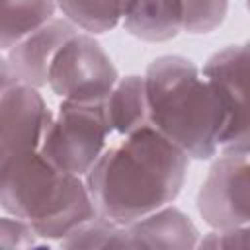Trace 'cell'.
Segmentation results:
<instances>
[{
    "mask_svg": "<svg viewBox=\"0 0 250 250\" xmlns=\"http://www.w3.org/2000/svg\"><path fill=\"white\" fill-rule=\"evenodd\" d=\"M188 166V154L148 125L105 146L84 184L96 215L127 227L172 203L182 191Z\"/></svg>",
    "mask_w": 250,
    "mask_h": 250,
    "instance_id": "1",
    "label": "cell"
},
{
    "mask_svg": "<svg viewBox=\"0 0 250 250\" xmlns=\"http://www.w3.org/2000/svg\"><path fill=\"white\" fill-rule=\"evenodd\" d=\"M148 125L188 158L209 160L225 127L223 105L201 70L186 57L154 59L145 74Z\"/></svg>",
    "mask_w": 250,
    "mask_h": 250,
    "instance_id": "2",
    "label": "cell"
},
{
    "mask_svg": "<svg viewBox=\"0 0 250 250\" xmlns=\"http://www.w3.org/2000/svg\"><path fill=\"white\" fill-rule=\"evenodd\" d=\"M0 207L29 223L45 240H61L96 217L84 180L57 170L39 150L12 156L0 166Z\"/></svg>",
    "mask_w": 250,
    "mask_h": 250,
    "instance_id": "3",
    "label": "cell"
},
{
    "mask_svg": "<svg viewBox=\"0 0 250 250\" xmlns=\"http://www.w3.org/2000/svg\"><path fill=\"white\" fill-rule=\"evenodd\" d=\"M107 98V96H105ZM104 100H62L47 123L39 154L57 170L84 178L107 146L111 127Z\"/></svg>",
    "mask_w": 250,
    "mask_h": 250,
    "instance_id": "4",
    "label": "cell"
},
{
    "mask_svg": "<svg viewBox=\"0 0 250 250\" xmlns=\"http://www.w3.org/2000/svg\"><path fill=\"white\" fill-rule=\"evenodd\" d=\"M119 80L102 45L90 35L76 31L55 55L47 84L61 100H104Z\"/></svg>",
    "mask_w": 250,
    "mask_h": 250,
    "instance_id": "5",
    "label": "cell"
},
{
    "mask_svg": "<svg viewBox=\"0 0 250 250\" xmlns=\"http://www.w3.org/2000/svg\"><path fill=\"white\" fill-rule=\"evenodd\" d=\"M197 211L213 229L246 227L250 219L248 152L223 150L197 193Z\"/></svg>",
    "mask_w": 250,
    "mask_h": 250,
    "instance_id": "6",
    "label": "cell"
},
{
    "mask_svg": "<svg viewBox=\"0 0 250 250\" xmlns=\"http://www.w3.org/2000/svg\"><path fill=\"white\" fill-rule=\"evenodd\" d=\"M246 64L248 47L230 45L211 55L201 70L203 78L217 94L223 111L225 127L219 141L221 150L248 152V105H246Z\"/></svg>",
    "mask_w": 250,
    "mask_h": 250,
    "instance_id": "7",
    "label": "cell"
},
{
    "mask_svg": "<svg viewBox=\"0 0 250 250\" xmlns=\"http://www.w3.org/2000/svg\"><path fill=\"white\" fill-rule=\"evenodd\" d=\"M51 117L37 88L12 84L0 96V166L12 156L37 150Z\"/></svg>",
    "mask_w": 250,
    "mask_h": 250,
    "instance_id": "8",
    "label": "cell"
},
{
    "mask_svg": "<svg viewBox=\"0 0 250 250\" xmlns=\"http://www.w3.org/2000/svg\"><path fill=\"white\" fill-rule=\"evenodd\" d=\"M76 31L78 27L72 25L68 20L51 18L41 27L23 37L20 43L10 47L6 61L18 82L33 88L47 86V74L55 55Z\"/></svg>",
    "mask_w": 250,
    "mask_h": 250,
    "instance_id": "9",
    "label": "cell"
},
{
    "mask_svg": "<svg viewBox=\"0 0 250 250\" xmlns=\"http://www.w3.org/2000/svg\"><path fill=\"white\" fill-rule=\"evenodd\" d=\"M199 230L191 219L170 203L123 227V248H195Z\"/></svg>",
    "mask_w": 250,
    "mask_h": 250,
    "instance_id": "10",
    "label": "cell"
},
{
    "mask_svg": "<svg viewBox=\"0 0 250 250\" xmlns=\"http://www.w3.org/2000/svg\"><path fill=\"white\" fill-rule=\"evenodd\" d=\"M123 27L150 43L176 37L182 31V12L178 0H129L123 14Z\"/></svg>",
    "mask_w": 250,
    "mask_h": 250,
    "instance_id": "11",
    "label": "cell"
},
{
    "mask_svg": "<svg viewBox=\"0 0 250 250\" xmlns=\"http://www.w3.org/2000/svg\"><path fill=\"white\" fill-rule=\"evenodd\" d=\"M105 115L111 133L125 137L137 129L148 127V102L145 76H125L115 82L105 98Z\"/></svg>",
    "mask_w": 250,
    "mask_h": 250,
    "instance_id": "12",
    "label": "cell"
},
{
    "mask_svg": "<svg viewBox=\"0 0 250 250\" xmlns=\"http://www.w3.org/2000/svg\"><path fill=\"white\" fill-rule=\"evenodd\" d=\"M55 0H0V51H8L55 14Z\"/></svg>",
    "mask_w": 250,
    "mask_h": 250,
    "instance_id": "13",
    "label": "cell"
},
{
    "mask_svg": "<svg viewBox=\"0 0 250 250\" xmlns=\"http://www.w3.org/2000/svg\"><path fill=\"white\" fill-rule=\"evenodd\" d=\"M64 20L78 29L98 35L111 31L127 10L129 0H55Z\"/></svg>",
    "mask_w": 250,
    "mask_h": 250,
    "instance_id": "14",
    "label": "cell"
},
{
    "mask_svg": "<svg viewBox=\"0 0 250 250\" xmlns=\"http://www.w3.org/2000/svg\"><path fill=\"white\" fill-rule=\"evenodd\" d=\"M59 244L61 248H123V227L96 215L70 230Z\"/></svg>",
    "mask_w": 250,
    "mask_h": 250,
    "instance_id": "15",
    "label": "cell"
},
{
    "mask_svg": "<svg viewBox=\"0 0 250 250\" xmlns=\"http://www.w3.org/2000/svg\"><path fill=\"white\" fill-rule=\"evenodd\" d=\"M182 31L201 35L217 29L229 10V0H178Z\"/></svg>",
    "mask_w": 250,
    "mask_h": 250,
    "instance_id": "16",
    "label": "cell"
},
{
    "mask_svg": "<svg viewBox=\"0 0 250 250\" xmlns=\"http://www.w3.org/2000/svg\"><path fill=\"white\" fill-rule=\"evenodd\" d=\"M39 246V236L29 223L18 217H0V248H33Z\"/></svg>",
    "mask_w": 250,
    "mask_h": 250,
    "instance_id": "17",
    "label": "cell"
},
{
    "mask_svg": "<svg viewBox=\"0 0 250 250\" xmlns=\"http://www.w3.org/2000/svg\"><path fill=\"white\" fill-rule=\"evenodd\" d=\"M197 246L205 248H246L248 246V225L236 229H215L201 240Z\"/></svg>",
    "mask_w": 250,
    "mask_h": 250,
    "instance_id": "18",
    "label": "cell"
},
{
    "mask_svg": "<svg viewBox=\"0 0 250 250\" xmlns=\"http://www.w3.org/2000/svg\"><path fill=\"white\" fill-rule=\"evenodd\" d=\"M16 82H18V78L14 76V72H12L10 64H8V61H6L4 57H0V96H2L12 84H16Z\"/></svg>",
    "mask_w": 250,
    "mask_h": 250,
    "instance_id": "19",
    "label": "cell"
}]
</instances>
